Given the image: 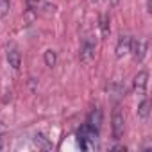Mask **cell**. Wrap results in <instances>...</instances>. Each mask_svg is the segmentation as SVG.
<instances>
[{
	"label": "cell",
	"mask_w": 152,
	"mask_h": 152,
	"mask_svg": "<svg viewBox=\"0 0 152 152\" xmlns=\"http://www.w3.org/2000/svg\"><path fill=\"white\" fill-rule=\"evenodd\" d=\"M97 140H99V131L91 129L86 122L83 124V127L79 129L77 132V141H79V147L83 150H93L95 145H97Z\"/></svg>",
	"instance_id": "6da1fadb"
},
{
	"label": "cell",
	"mask_w": 152,
	"mask_h": 152,
	"mask_svg": "<svg viewBox=\"0 0 152 152\" xmlns=\"http://www.w3.org/2000/svg\"><path fill=\"white\" fill-rule=\"evenodd\" d=\"M9 7H11L9 0H0V18H4L9 13Z\"/></svg>",
	"instance_id": "7c38bea8"
},
{
	"label": "cell",
	"mask_w": 152,
	"mask_h": 152,
	"mask_svg": "<svg viewBox=\"0 0 152 152\" xmlns=\"http://www.w3.org/2000/svg\"><path fill=\"white\" fill-rule=\"evenodd\" d=\"M111 131H113L115 140H120L124 136V131H125V118H124V115L118 107H115L113 116H111Z\"/></svg>",
	"instance_id": "7a4b0ae2"
},
{
	"label": "cell",
	"mask_w": 152,
	"mask_h": 152,
	"mask_svg": "<svg viewBox=\"0 0 152 152\" xmlns=\"http://www.w3.org/2000/svg\"><path fill=\"white\" fill-rule=\"evenodd\" d=\"M131 41H132V38L127 36V34H124V36L118 38V43H116V48H115L116 57H124L125 54H129V50H131Z\"/></svg>",
	"instance_id": "52a82bcc"
},
{
	"label": "cell",
	"mask_w": 152,
	"mask_h": 152,
	"mask_svg": "<svg viewBox=\"0 0 152 152\" xmlns=\"http://www.w3.org/2000/svg\"><path fill=\"white\" fill-rule=\"evenodd\" d=\"M109 4H111V6H118V4H120V0H109Z\"/></svg>",
	"instance_id": "5bb4252c"
},
{
	"label": "cell",
	"mask_w": 152,
	"mask_h": 152,
	"mask_svg": "<svg viewBox=\"0 0 152 152\" xmlns=\"http://www.w3.org/2000/svg\"><path fill=\"white\" fill-rule=\"evenodd\" d=\"M148 115H150V102H148L147 99H143V100L140 102V106H138V116H140L141 120H147Z\"/></svg>",
	"instance_id": "9c48e42d"
},
{
	"label": "cell",
	"mask_w": 152,
	"mask_h": 152,
	"mask_svg": "<svg viewBox=\"0 0 152 152\" xmlns=\"http://www.w3.org/2000/svg\"><path fill=\"white\" fill-rule=\"evenodd\" d=\"M6 59H7V63H9V66L13 70H20V66H22V54H20V50L16 47H9L6 50Z\"/></svg>",
	"instance_id": "5b68a950"
},
{
	"label": "cell",
	"mask_w": 152,
	"mask_h": 152,
	"mask_svg": "<svg viewBox=\"0 0 152 152\" xmlns=\"http://www.w3.org/2000/svg\"><path fill=\"white\" fill-rule=\"evenodd\" d=\"M43 61H45V64L48 66V68H54L56 66V63H57V56H56V52L54 50H45V54H43Z\"/></svg>",
	"instance_id": "30bf717a"
},
{
	"label": "cell",
	"mask_w": 152,
	"mask_h": 152,
	"mask_svg": "<svg viewBox=\"0 0 152 152\" xmlns=\"http://www.w3.org/2000/svg\"><path fill=\"white\" fill-rule=\"evenodd\" d=\"M147 83H148V73L147 72H138V75H134V81H132V90L138 95H143L147 90Z\"/></svg>",
	"instance_id": "8992f818"
},
{
	"label": "cell",
	"mask_w": 152,
	"mask_h": 152,
	"mask_svg": "<svg viewBox=\"0 0 152 152\" xmlns=\"http://www.w3.org/2000/svg\"><path fill=\"white\" fill-rule=\"evenodd\" d=\"M100 29H102V34H104V36L109 34V22H107V16H106V15L100 18Z\"/></svg>",
	"instance_id": "4fadbf2b"
},
{
	"label": "cell",
	"mask_w": 152,
	"mask_h": 152,
	"mask_svg": "<svg viewBox=\"0 0 152 152\" xmlns=\"http://www.w3.org/2000/svg\"><path fill=\"white\" fill-rule=\"evenodd\" d=\"M0 22H2V18H0Z\"/></svg>",
	"instance_id": "9a60e30c"
},
{
	"label": "cell",
	"mask_w": 152,
	"mask_h": 152,
	"mask_svg": "<svg viewBox=\"0 0 152 152\" xmlns=\"http://www.w3.org/2000/svg\"><path fill=\"white\" fill-rule=\"evenodd\" d=\"M147 50H148V43H147V39L138 38V39H132V41H131V50H129V52L132 54L134 61L141 63V61L145 59V56H147Z\"/></svg>",
	"instance_id": "277c9868"
},
{
	"label": "cell",
	"mask_w": 152,
	"mask_h": 152,
	"mask_svg": "<svg viewBox=\"0 0 152 152\" xmlns=\"http://www.w3.org/2000/svg\"><path fill=\"white\" fill-rule=\"evenodd\" d=\"M34 143H36V147H38V148H43V150L52 148V143H50V141H48V138H45L43 134H36V136H34Z\"/></svg>",
	"instance_id": "8fae6325"
},
{
	"label": "cell",
	"mask_w": 152,
	"mask_h": 152,
	"mask_svg": "<svg viewBox=\"0 0 152 152\" xmlns=\"http://www.w3.org/2000/svg\"><path fill=\"white\" fill-rule=\"evenodd\" d=\"M95 48H97V43L93 41L91 36H86L81 43V52H79V57L83 63H90L93 57H95Z\"/></svg>",
	"instance_id": "3957f363"
},
{
	"label": "cell",
	"mask_w": 152,
	"mask_h": 152,
	"mask_svg": "<svg viewBox=\"0 0 152 152\" xmlns=\"http://www.w3.org/2000/svg\"><path fill=\"white\" fill-rule=\"evenodd\" d=\"M86 124L91 127V129H95V131H100V125H102V111L99 109V107H95L90 115H88V120H86Z\"/></svg>",
	"instance_id": "ba28073f"
}]
</instances>
